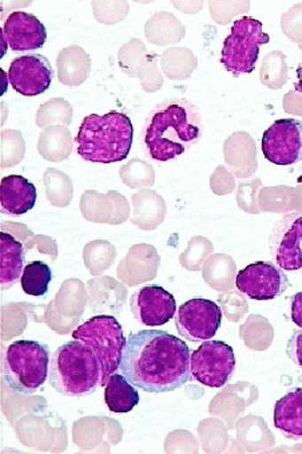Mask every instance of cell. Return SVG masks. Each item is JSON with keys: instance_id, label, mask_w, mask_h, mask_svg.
<instances>
[{"instance_id": "obj_10", "label": "cell", "mask_w": 302, "mask_h": 454, "mask_svg": "<svg viewBox=\"0 0 302 454\" xmlns=\"http://www.w3.org/2000/svg\"><path fill=\"white\" fill-rule=\"evenodd\" d=\"M262 153L267 161L281 167L302 161V121H275L262 136Z\"/></svg>"}, {"instance_id": "obj_12", "label": "cell", "mask_w": 302, "mask_h": 454, "mask_svg": "<svg viewBox=\"0 0 302 454\" xmlns=\"http://www.w3.org/2000/svg\"><path fill=\"white\" fill-rule=\"evenodd\" d=\"M270 254L283 271L302 274V214H289L273 228Z\"/></svg>"}, {"instance_id": "obj_16", "label": "cell", "mask_w": 302, "mask_h": 454, "mask_svg": "<svg viewBox=\"0 0 302 454\" xmlns=\"http://www.w3.org/2000/svg\"><path fill=\"white\" fill-rule=\"evenodd\" d=\"M35 185L19 175L7 176L0 181V211L10 216L27 214L35 207Z\"/></svg>"}, {"instance_id": "obj_14", "label": "cell", "mask_w": 302, "mask_h": 454, "mask_svg": "<svg viewBox=\"0 0 302 454\" xmlns=\"http://www.w3.org/2000/svg\"><path fill=\"white\" fill-rule=\"evenodd\" d=\"M130 309L144 326H164L177 314V301L164 287L146 286L131 295Z\"/></svg>"}, {"instance_id": "obj_18", "label": "cell", "mask_w": 302, "mask_h": 454, "mask_svg": "<svg viewBox=\"0 0 302 454\" xmlns=\"http://www.w3.org/2000/svg\"><path fill=\"white\" fill-rule=\"evenodd\" d=\"M275 427L285 437L302 438V388H294L275 403Z\"/></svg>"}, {"instance_id": "obj_2", "label": "cell", "mask_w": 302, "mask_h": 454, "mask_svg": "<svg viewBox=\"0 0 302 454\" xmlns=\"http://www.w3.org/2000/svg\"><path fill=\"white\" fill-rule=\"evenodd\" d=\"M204 132L196 105L183 98H167L144 120L141 137L147 156L165 162L177 159L198 143Z\"/></svg>"}, {"instance_id": "obj_6", "label": "cell", "mask_w": 302, "mask_h": 454, "mask_svg": "<svg viewBox=\"0 0 302 454\" xmlns=\"http://www.w3.org/2000/svg\"><path fill=\"white\" fill-rule=\"evenodd\" d=\"M73 338L88 346L98 356L104 370V386L110 375L120 369L126 340L120 323L112 315L91 317L74 330Z\"/></svg>"}, {"instance_id": "obj_13", "label": "cell", "mask_w": 302, "mask_h": 454, "mask_svg": "<svg viewBox=\"0 0 302 454\" xmlns=\"http://www.w3.org/2000/svg\"><path fill=\"white\" fill-rule=\"evenodd\" d=\"M54 78L50 60L41 54L22 55L10 65L9 82L17 93L25 97L43 94Z\"/></svg>"}, {"instance_id": "obj_21", "label": "cell", "mask_w": 302, "mask_h": 454, "mask_svg": "<svg viewBox=\"0 0 302 454\" xmlns=\"http://www.w3.org/2000/svg\"><path fill=\"white\" fill-rule=\"evenodd\" d=\"M286 354L289 359L302 369V329L294 330L293 335L286 346Z\"/></svg>"}, {"instance_id": "obj_11", "label": "cell", "mask_w": 302, "mask_h": 454, "mask_svg": "<svg viewBox=\"0 0 302 454\" xmlns=\"http://www.w3.org/2000/svg\"><path fill=\"white\" fill-rule=\"evenodd\" d=\"M236 287L253 301H272L288 290L289 279L277 264L257 262L238 272Z\"/></svg>"}, {"instance_id": "obj_3", "label": "cell", "mask_w": 302, "mask_h": 454, "mask_svg": "<svg viewBox=\"0 0 302 454\" xmlns=\"http://www.w3.org/2000/svg\"><path fill=\"white\" fill-rule=\"evenodd\" d=\"M134 126L128 115L110 112L89 114L75 136L78 154L96 164H114L128 159L133 146Z\"/></svg>"}, {"instance_id": "obj_19", "label": "cell", "mask_w": 302, "mask_h": 454, "mask_svg": "<svg viewBox=\"0 0 302 454\" xmlns=\"http://www.w3.org/2000/svg\"><path fill=\"white\" fill-rule=\"evenodd\" d=\"M138 390L123 374L110 375L105 386V403L112 413L125 414L133 411L139 403Z\"/></svg>"}, {"instance_id": "obj_23", "label": "cell", "mask_w": 302, "mask_h": 454, "mask_svg": "<svg viewBox=\"0 0 302 454\" xmlns=\"http://www.w3.org/2000/svg\"><path fill=\"white\" fill-rule=\"evenodd\" d=\"M297 77H298V82L296 83L297 93H302V67L297 69Z\"/></svg>"}, {"instance_id": "obj_24", "label": "cell", "mask_w": 302, "mask_h": 454, "mask_svg": "<svg viewBox=\"0 0 302 454\" xmlns=\"http://www.w3.org/2000/svg\"><path fill=\"white\" fill-rule=\"evenodd\" d=\"M298 183H302V176L298 178Z\"/></svg>"}, {"instance_id": "obj_8", "label": "cell", "mask_w": 302, "mask_h": 454, "mask_svg": "<svg viewBox=\"0 0 302 454\" xmlns=\"http://www.w3.org/2000/svg\"><path fill=\"white\" fill-rule=\"evenodd\" d=\"M235 370V351L222 340H205L191 353V377L207 387H222L232 380Z\"/></svg>"}, {"instance_id": "obj_20", "label": "cell", "mask_w": 302, "mask_h": 454, "mask_svg": "<svg viewBox=\"0 0 302 454\" xmlns=\"http://www.w3.org/2000/svg\"><path fill=\"white\" fill-rule=\"evenodd\" d=\"M52 271L43 262H31L23 270L20 286L25 294L30 296H43L49 293Z\"/></svg>"}, {"instance_id": "obj_4", "label": "cell", "mask_w": 302, "mask_h": 454, "mask_svg": "<svg viewBox=\"0 0 302 454\" xmlns=\"http://www.w3.org/2000/svg\"><path fill=\"white\" fill-rule=\"evenodd\" d=\"M50 385L67 397H86L104 386V370L98 356L80 340H71L51 356Z\"/></svg>"}, {"instance_id": "obj_15", "label": "cell", "mask_w": 302, "mask_h": 454, "mask_svg": "<svg viewBox=\"0 0 302 454\" xmlns=\"http://www.w3.org/2000/svg\"><path fill=\"white\" fill-rule=\"evenodd\" d=\"M46 26L25 12H15L4 20L2 28V44H7L12 51H33L46 43Z\"/></svg>"}, {"instance_id": "obj_17", "label": "cell", "mask_w": 302, "mask_h": 454, "mask_svg": "<svg viewBox=\"0 0 302 454\" xmlns=\"http://www.w3.org/2000/svg\"><path fill=\"white\" fill-rule=\"evenodd\" d=\"M25 247L10 233L0 232V283L2 290L14 286L25 270Z\"/></svg>"}, {"instance_id": "obj_22", "label": "cell", "mask_w": 302, "mask_h": 454, "mask_svg": "<svg viewBox=\"0 0 302 454\" xmlns=\"http://www.w3.org/2000/svg\"><path fill=\"white\" fill-rule=\"evenodd\" d=\"M291 320H293L294 325L302 329V291L301 293H297L296 295L291 298Z\"/></svg>"}, {"instance_id": "obj_7", "label": "cell", "mask_w": 302, "mask_h": 454, "mask_svg": "<svg viewBox=\"0 0 302 454\" xmlns=\"http://www.w3.org/2000/svg\"><path fill=\"white\" fill-rule=\"evenodd\" d=\"M270 36L262 30V23L251 17L236 20L232 33L223 41V67L235 75L248 74L256 69L259 49L269 43Z\"/></svg>"}, {"instance_id": "obj_5", "label": "cell", "mask_w": 302, "mask_h": 454, "mask_svg": "<svg viewBox=\"0 0 302 454\" xmlns=\"http://www.w3.org/2000/svg\"><path fill=\"white\" fill-rule=\"evenodd\" d=\"M49 346L36 340H17L4 348L2 375L12 390L33 395L49 380Z\"/></svg>"}, {"instance_id": "obj_9", "label": "cell", "mask_w": 302, "mask_h": 454, "mask_svg": "<svg viewBox=\"0 0 302 454\" xmlns=\"http://www.w3.org/2000/svg\"><path fill=\"white\" fill-rule=\"evenodd\" d=\"M174 319L181 337L190 342H205L220 330L222 309L209 299H191L178 309Z\"/></svg>"}, {"instance_id": "obj_1", "label": "cell", "mask_w": 302, "mask_h": 454, "mask_svg": "<svg viewBox=\"0 0 302 454\" xmlns=\"http://www.w3.org/2000/svg\"><path fill=\"white\" fill-rule=\"evenodd\" d=\"M190 356L185 340L162 330H142L128 335L120 372L143 392H174L191 378Z\"/></svg>"}]
</instances>
